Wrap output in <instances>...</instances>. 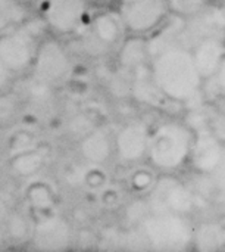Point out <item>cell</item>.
I'll use <instances>...</instances> for the list:
<instances>
[{
	"instance_id": "cell-1",
	"label": "cell",
	"mask_w": 225,
	"mask_h": 252,
	"mask_svg": "<svg viewBox=\"0 0 225 252\" xmlns=\"http://www.w3.org/2000/svg\"><path fill=\"white\" fill-rule=\"evenodd\" d=\"M150 72L161 93L172 103L192 102L205 84L192 50L184 46H169L153 53Z\"/></svg>"
},
{
	"instance_id": "cell-2",
	"label": "cell",
	"mask_w": 225,
	"mask_h": 252,
	"mask_svg": "<svg viewBox=\"0 0 225 252\" xmlns=\"http://www.w3.org/2000/svg\"><path fill=\"white\" fill-rule=\"evenodd\" d=\"M195 142V128L178 120L159 123L150 131L146 161L161 174H174L186 167Z\"/></svg>"
},
{
	"instance_id": "cell-3",
	"label": "cell",
	"mask_w": 225,
	"mask_h": 252,
	"mask_svg": "<svg viewBox=\"0 0 225 252\" xmlns=\"http://www.w3.org/2000/svg\"><path fill=\"white\" fill-rule=\"evenodd\" d=\"M140 232L156 251H183L193 247L195 226L187 216L149 211L140 221Z\"/></svg>"
},
{
	"instance_id": "cell-4",
	"label": "cell",
	"mask_w": 225,
	"mask_h": 252,
	"mask_svg": "<svg viewBox=\"0 0 225 252\" xmlns=\"http://www.w3.org/2000/svg\"><path fill=\"white\" fill-rule=\"evenodd\" d=\"M46 24L41 19L28 18L19 27L0 34V59L6 63L12 74H24L32 68L35 52L38 47L41 31Z\"/></svg>"
},
{
	"instance_id": "cell-5",
	"label": "cell",
	"mask_w": 225,
	"mask_h": 252,
	"mask_svg": "<svg viewBox=\"0 0 225 252\" xmlns=\"http://www.w3.org/2000/svg\"><path fill=\"white\" fill-rule=\"evenodd\" d=\"M147 205L153 213L190 216L197 205L195 192L172 174H161L147 195Z\"/></svg>"
},
{
	"instance_id": "cell-6",
	"label": "cell",
	"mask_w": 225,
	"mask_h": 252,
	"mask_svg": "<svg viewBox=\"0 0 225 252\" xmlns=\"http://www.w3.org/2000/svg\"><path fill=\"white\" fill-rule=\"evenodd\" d=\"M91 0H41L40 16L57 37L77 34L88 21Z\"/></svg>"
},
{
	"instance_id": "cell-7",
	"label": "cell",
	"mask_w": 225,
	"mask_h": 252,
	"mask_svg": "<svg viewBox=\"0 0 225 252\" xmlns=\"http://www.w3.org/2000/svg\"><path fill=\"white\" fill-rule=\"evenodd\" d=\"M127 34L152 35L171 16L168 0H131L118 6Z\"/></svg>"
},
{
	"instance_id": "cell-8",
	"label": "cell",
	"mask_w": 225,
	"mask_h": 252,
	"mask_svg": "<svg viewBox=\"0 0 225 252\" xmlns=\"http://www.w3.org/2000/svg\"><path fill=\"white\" fill-rule=\"evenodd\" d=\"M32 75L47 84L57 86L63 83L72 71V61L68 49L55 37L38 43L32 62Z\"/></svg>"
},
{
	"instance_id": "cell-9",
	"label": "cell",
	"mask_w": 225,
	"mask_h": 252,
	"mask_svg": "<svg viewBox=\"0 0 225 252\" xmlns=\"http://www.w3.org/2000/svg\"><path fill=\"white\" fill-rule=\"evenodd\" d=\"M208 37L225 38V6L214 3L199 15L183 19L180 46L192 49L193 44Z\"/></svg>"
},
{
	"instance_id": "cell-10",
	"label": "cell",
	"mask_w": 225,
	"mask_h": 252,
	"mask_svg": "<svg viewBox=\"0 0 225 252\" xmlns=\"http://www.w3.org/2000/svg\"><path fill=\"white\" fill-rule=\"evenodd\" d=\"M149 126L143 121H130L124 124L115 134L113 149L116 158L122 164H139L147 157L149 140H150Z\"/></svg>"
},
{
	"instance_id": "cell-11",
	"label": "cell",
	"mask_w": 225,
	"mask_h": 252,
	"mask_svg": "<svg viewBox=\"0 0 225 252\" xmlns=\"http://www.w3.org/2000/svg\"><path fill=\"white\" fill-rule=\"evenodd\" d=\"M224 143L211 131L208 124L195 128V142L189 165L200 176H209L223 154Z\"/></svg>"
},
{
	"instance_id": "cell-12",
	"label": "cell",
	"mask_w": 225,
	"mask_h": 252,
	"mask_svg": "<svg viewBox=\"0 0 225 252\" xmlns=\"http://www.w3.org/2000/svg\"><path fill=\"white\" fill-rule=\"evenodd\" d=\"M85 31L93 35L108 52L118 49L124 38L128 35L118 9H103L91 15V18L87 21Z\"/></svg>"
},
{
	"instance_id": "cell-13",
	"label": "cell",
	"mask_w": 225,
	"mask_h": 252,
	"mask_svg": "<svg viewBox=\"0 0 225 252\" xmlns=\"http://www.w3.org/2000/svg\"><path fill=\"white\" fill-rule=\"evenodd\" d=\"M72 230L69 223L60 216H49L40 220L31 235V241L40 250H63L71 244Z\"/></svg>"
},
{
	"instance_id": "cell-14",
	"label": "cell",
	"mask_w": 225,
	"mask_h": 252,
	"mask_svg": "<svg viewBox=\"0 0 225 252\" xmlns=\"http://www.w3.org/2000/svg\"><path fill=\"white\" fill-rule=\"evenodd\" d=\"M190 50L196 66L206 83L217 74L221 62L224 61L225 38H220V37L203 38L196 44H193Z\"/></svg>"
},
{
	"instance_id": "cell-15",
	"label": "cell",
	"mask_w": 225,
	"mask_h": 252,
	"mask_svg": "<svg viewBox=\"0 0 225 252\" xmlns=\"http://www.w3.org/2000/svg\"><path fill=\"white\" fill-rule=\"evenodd\" d=\"M116 50L118 63L131 74L149 66L150 63V47L147 37L128 34Z\"/></svg>"
},
{
	"instance_id": "cell-16",
	"label": "cell",
	"mask_w": 225,
	"mask_h": 252,
	"mask_svg": "<svg viewBox=\"0 0 225 252\" xmlns=\"http://www.w3.org/2000/svg\"><path fill=\"white\" fill-rule=\"evenodd\" d=\"M81 155L93 165H102L109 161L115 154L113 142L109 134L102 128H93L88 134L81 139L80 143Z\"/></svg>"
},
{
	"instance_id": "cell-17",
	"label": "cell",
	"mask_w": 225,
	"mask_h": 252,
	"mask_svg": "<svg viewBox=\"0 0 225 252\" xmlns=\"http://www.w3.org/2000/svg\"><path fill=\"white\" fill-rule=\"evenodd\" d=\"M193 247L199 251H218L224 248V224L218 221H205L195 226Z\"/></svg>"
},
{
	"instance_id": "cell-18",
	"label": "cell",
	"mask_w": 225,
	"mask_h": 252,
	"mask_svg": "<svg viewBox=\"0 0 225 252\" xmlns=\"http://www.w3.org/2000/svg\"><path fill=\"white\" fill-rule=\"evenodd\" d=\"M44 159L46 157L40 149L31 148L12 155L9 167L16 177H31L41 170V167L44 165Z\"/></svg>"
},
{
	"instance_id": "cell-19",
	"label": "cell",
	"mask_w": 225,
	"mask_h": 252,
	"mask_svg": "<svg viewBox=\"0 0 225 252\" xmlns=\"http://www.w3.org/2000/svg\"><path fill=\"white\" fill-rule=\"evenodd\" d=\"M29 18L24 0H0V34L19 27Z\"/></svg>"
},
{
	"instance_id": "cell-20",
	"label": "cell",
	"mask_w": 225,
	"mask_h": 252,
	"mask_svg": "<svg viewBox=\"0 0 225 252\" xmlns=\"http://www.w3.org/2000/svg\"><path fill=\"white\" fill-rule=\"evenodd\" d=\"M3 224H4L6 238L10 239L12 242H25L32 235V229L29 227L27 217L19 211L9 213Z\"/></svg>"
},
{
	"instance_id": "cell-21",
	"label": "cell",
	"mask_w": 225,
	"mask_h": 252,
	"mask_svg": "<svg viewBox=\"0 0 225 252\" xmlns=\"http://www.w3.org/2000/svg\"><path fill=\"white\" fill-rule=\"evenodd\" d=\"M27 201L37 211H47L55 205V195L47 183L34 182L27 189Z\"/></svg>"
},
{
	"instance_id": "cell-22",
	"label": "cell",
	"mask_w": 225,
	"mask_h": 252,
	"mask_svg": "<svg viewBox=\"0 0 225 252\" xmlns=\"http://www.w3.org/2000/svg\"><path fill=\"white\" fill-rule=\"evenodd\" d=\"M168 3L171 15L181 19H189L208 9L215 3V0H168Z\"/></svg>"
},
{
	"instance_id": "cell-23",
	"label": "cell",
	"mask_w": 225,
	"mask_h": 252,
	"mask_svg": "<svg viewBox=\"0 0 225 252\" xmlns=\"http://www.w3.org/2000/svg\"><path fill=\"white\" fill-rule=\"evenodd\" d=\"M158 180V176L155 174V170L149 165V168H136L130 176V188L137 195H149V192L153 189L155 183Z\"/></svg>"
},
{
	"instance_id": "cell-24",
	"label": "cell",
	"mask_w": 225,
	"mask_h": 252,
	"mask_svg": "<svg viewBox=\"0 0 225 252\" xmlns=\"http://www.w3.org/2000/svg\"><path fill=\"white\" fill-rule=\"evenodd\" d=\"M21 100L19 96L12 92H1L0 93V126L12 123L16 115L19 114Z\"/></svg>"
},
{
	"instance_id": "cell-25",
	"label": "cell",
	"mask_w": 225,
	"mask_h": 252,
	"mask_svg": "<svg viewBox=\"0 0 225 252\" xmlns=\"http://www.w3.org/2000/svg\"><path fill=\"white\" fill-rule=\"evenodd\" d=\"M209 180L212 182V186L217 192L225 195V143L224 148H223V154H221V158L215 167V170L208 176Z\"/></svg>"
},
{
	"instance_id": "cell-26",
	"label": "cell",
	"mask_w": 225,
	"mask_h": 252,
	"mask_svg": "<svg viewBox=\"0 0 225 252\" xmlns=\"http://www.w3.org/2000/svg\"><path fill=\"white\" fill-rule=\"evenodd\" d=\"M208 127L223 143H225V109L214 112L208 118Z\"/></svg>"
},
{
	"instance_id": "cell-27",
	"label": "cell",
	"mask_w": 225,
	"mask_h": 252,
	"mask_svg": "<svg viewBox=\"0 0 225 252\" xmlns=\"http://www.w3.org/2000/svg\"><path fill=\"white\" fill-rule=\"evenodd\" d=\"M50 87H52L50 84H47V83H44V81L34 77L32 83H29V86H28V94H29V97L32 100L41 102V100H46L49 97Z\"/></svg>"
},
{
	"instance_id": "cell-28",
	"label": "cell",
	"mask_w": 225,
	"mask_h": 252,
	"mask_svg": "<svg viewBox=\"0 0 225 252\" xmlns=\"http://www.w3.org/2000/svg\"><path fill=\"white\" fill-rule=\"evenodd\" d=\"M91 121H88L85 117H83V115H80V117H75L74 120H71V123H69V131L74 134V136H80L81 139L85 136V134H88L91 130H93V127H91V124H90Z\"/></svg>"
},
{
	"instance_id": "cell-29",
	"label": "cell",
	"mask_w": 225,
	"mask_h": 252,
	"mask_svg": "<svg viewBox=\"0 0 225 252\" xmlns=\"http://www.w3.org/2000/svg\"><path fill=\"white\" fill-rule=\"evenodd\" d=\"M208 81H212V83L215 84L217 92H218L221 96H224L225 97V58L224 61L221 62V65H220L217 74H215L211 80H208Z\"/></svg>"
},
{
	"instance_id": "cell-30",
	"label": "cell",
	"mask_w": 225,
	"mask_h": 252,
	"mask_svg": "<svg viewBox=\"0 0 225 252\" xmlns=\"http://www.w3.org/2000/svg\"><path fill=\"white\" fill-rule=\"evenodd\" d=\"M13 74L10 72V69L6 66V63L0 59V93L6 92L10 86Z\"/></svg>"
},
{
	"instance_id": "cell-31",
	"label": "cell",
	"mask_w": 225,
	"mask_h": 252,
	"mask_svg": "<svg viewBox=\"0 0 225 252\" xmlns=\"http://www.w3.org/2000/svg\"><path fill=\"white\" fill-rule=\"evenodd\" d=\"M9 208H7V204H6V201L0 196V224H3L4 223V220H6V217L9 216Z\"/></svg>"
},
{
	"instance_id": "cell-32",
	"label": "cell",
	"mask_w": 225,
	"mask_h": 252,
	"mask_svg": "<svg viewBox=\"0 0 225 252\" xmlns=\"http://www.w3.org/2000/svg\"><path fill=\"white\" fill-rule=\"evenodd\" d=\"M7 238H6V233H4V229H0V245L6 241Z\"/></svg>"
},
{
	"instance_id": "cell-33",
	"label": "cell",
	"mask_w": 225,
	"mask_h": 252,
	"mask_svg": "<svg viewBox=\"0 0 225 252\" xmlns=\"http://www.w3.org/2000/svg\"><path fill=\"white\" fill-rule=\"evenodd\" d=\"M112 1H115V3L119 6V4H122V3H127V1H131V0H112Z\"/></svg>"
},
{
	"instance_id": "cell-34",
	"label": "cell",
	"mask_w": 225,
	"mask_h": 252,
	"mask_svg": "<svg viewBox=\"0 0 225 252\" xmlns=\"http://www.w3.org/2000/svg\"><path fill=\"white\" fill-rule=\"evenodd\" d=\"M91 1H105V0H91Z\"/></svg>"
},
{
	"instance_id": "cell-35",
	"label": "cell",
	"mask_w": 225,
	"mask_h": 252,
	"mask_svg": "<svg viewBox=\"0 0 225 252\" xmlns=\"http://www.w3.org/2000/svg\"><path fill=\"white\" fill-rule=\"evenodd\" d=\"M224 238H225V224H224Z\"/></svg>"
}]
</instances>
